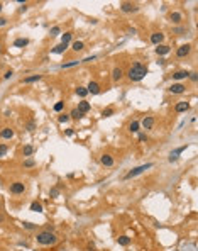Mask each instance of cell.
<instances>
[{
	"label": "cell",
	"mask_w": 198,
	"mask_h": 251,
	"mask_svg": "<svg viewBox=\"0 0 198 251\" xmlns=\"http://www.w3.org/2000/svg\"><path fill=\"white\" fill-rule=\"evenodd\" d=\"M141 126L144 127V129H152V126H154V117H144L142 119V122H141Z\"/></svg>",
	"instance_id": "30bf717a"
},
{
	"label": "cell",
	"mask_w": 198,
	"mask_h": 251,
	"mask_svg": "<svg viewBox=\"0 0 198 251\" xmlns=\"http://www.w3.org/2000/svg\"><path fill=\"white\" fill-rule=\"evenodd\" d=\"M58 121H60V122H68L69 121V115L63 114V115H60V117H58Z\"/></svg>",
	"instance_id": "8d00e7d4"
},
{
	"label": "cell",
	"mask_w": 198,
	"mask_h": 251,
	"mask_svg": "<svg viewBox=\"0 0 198 251\" xmlns=\"http://www.w3.org/2000/svg\"><path fill=\"white\" fill-rule=\"evenodd\" d=\"M66 49H68V44H63V42H61V44H58V46L53 49V53H56V54H61V53H64Z\"/></svg>",
	"instance_id": "ffe728a7"
},
{
	"label": "cell",
	"mask_w": 198,
	"mask_h": 251,
	"mask_svg": "<svg viewBox=\"0 0 198 251\" xmlns=\"http://www.w3.org/2000/svg\"><path fill=\"white\" fill-rule=\"evenodd\" d=\"M146 75H147V68H146L142 63H134V65L129 68V71H127V76H129L130 81L142 80Z\"/></svg>",
	"instance_id": "6da1fadb"
},
{
	"label": "cell",
	"mask_w": 198,
	"mask_h": 251,
	"mask_svg": "<svg viewBox=\"0 0 198 251\" xmlns=\"http://www.w3.org/2000/svg\"><path fill=\"white\" fill-rule=\"evenodd\" d=\"M41 80V75H32V76H26L24 78V83H32V81Z\"/></svg>",
	"instance_id": "484cf974"
},
{
	"label": "cell",
	"mask_w": 198,
	"mask_h": 251,
	"mask_svg": "<svg viewBox=\"0 0 198 251\" xmlns=\"http://www.w3.org/2000/svg\"><path fill=\"white\" fill-rule=\"evenodd\" d=\"M69 117H71V119H81V117H83V114H81L78 109H73L71 114H69Z\"/></svg>",
	"instance_id": "4316f807"
},
{
	"label": "cell",
	"mask_w": 198,
	"mask_h": 251,
	"mask_svg": "<svg viewBox=\"0 0 198 251\" xmlns=\"http://www.w3.org/2000/svg\"><path fill=\"white\" fill-rule=\"evenodd\" d=\"M22 153H24V156H30V154L34 153V148H32L30 144H27V146H24V149H22Z\"/></svg>",
	"instance_id": "f546056e"
},
{
	"label": "cell",
	"mask_w": 198,
	"mask_h": 251,
	"mask_svg": "<svg viewBox=\"0 0 198 251\" xmlns=\"http://www.w3.org/2000/svg\"><path fill=\"white\" fill-rule=\"evenodd\" d=\"M119 244H120V246H129V244H130V238H127V236H120V238H119Z\"/></svg>",
	"instance_id": "d4e9b609"
},
{
	"label": "cell",
	"mask_w": 198,
	"mask_h": 251,
	"mask_svg": "<svg viewBox=\"0 0 198 251\" xmlns=\"http://www.w3.org/2000/svg\"><path fill=\"white\" fill-rule=\"evenodd\" d=\"M188 109H190L188 102H178V104H176V107H174V111H176V112H186Z\"/></svg>",
	"instance_id": "7c38bea8"
},
{
	"label": "cell",
	"mask_w": 198,
	"mask_h": 251,
	"mask_svg": "<svg viewBox=\"0 0 198 251\" xmlns=\"http://www.w3.org/2000/svg\"><path fill=\"white\" fill-rule=\"evenodd\" d=\"M188 76H190V78H191L193 81H197V73H190Z\"/></svg>",
	"instance_id": "60d3db41"
},
{
	"label": "cell",
	"mask_w": 198,
	"mask_h": 251,
	"mask_svg": "<svg viewBox=\"0 0 198 251\" xmlns=\"http://www.w3.org/2000/svg\"><path fill=\"white\" fill-rule=\"evenodd\" d=\"M30 211L32 212H42V205H41L39 202H32V204H30Z\"/></svg>",
	"instance_id": "603a6c76"
},
{
	"label": "cell",
	"mask_w": 198,
	"mask_h": 251,
	"mask_svg": "<svg viewBox=\"0 0 198 251\" xmlns=\"http://www.w3.org/2000/svg\"><path fill=\"white\" fill-rule=\"evenodd\" d=\"M71 38H73V34H71V32H64V34H63V38H61V42H63V44H68L69 41H71Z\"/></svg>",
	"instance_id": "f1b7e54d"
},
{
	"label": "cell",
	"mask_w": 198,
	"mask_h": 251,
	"mask_svg": "<svg viewBox=\"0 0 198 251\" xmlns=\"http://www.w3.org/2000/svg\"><path fill=\"white\" fill-rule=\"evenodd\" d=\"M27 44H29V39H26V38H20V39L14 41V46H15V48H24V46H27Z\"/></svg>",
	"instance_id": "ac0fdd59"
},
{
	"label": "cell",
	"mask_w": 198,
	"mask_h": 251,
	"mask_svg": "<svg viewBox=\"0 0 198 251\" xmlns=\"http://www.w3.org/2000/svg\"><path fill=\"white\" fill-rule=\"evenodd\" d=\"M139 126H141V124H139L137 121H132L129 124V131H130V132H137V131H139Z\"/></svg>",
	"instance_id": "83f0119b"
},
{
	"label": "cell",
	"mask_w": 198,
	"mask_h": 251,
	"mask_svg": "<svg viewBox=\"0 0 198 251\" xmlns=\"http://www.w3.org/2000/svg\"><path fill=\"white\" fill-rule=\"evenodd\" d=\"M100 161H102L103 166H112V165H114V158H112L110 154H103V156L100 158Z\"/></svg>",
	"instance_id": "4fadbf2b"
},
{
	"label": "cell",
	"mask_w": 198,
	"mask_h": 251,
	"mask_svg": "<svg viewBox=\"0 0 198 251\" xmlns=\"http://www.w3.org/2000/svg\"><path fill=\"white\" fill-rule=\"evenodd\" d=\"M185 90H186V87L181 85V83H173V85L169 87V92H171V93H183Z\"/></svg>",
	"instance_id": "52a82bcc"
},
{
	"label": "cell",
	"mask_w": 198,
	"mask_h": 251,
	"mask_svg": "<svg viewBox=\"0 0 198 251\" xmlns=\"http://www.w3.org/2000/svg\"><path fill=\"white\" fill-rule=\"evenodd\" d=\"M112 114H114V109H105V111L102 112V115H103V117H110Z\"/></svg>",
	"instance_id": "836d02e7"
},
{
	"label": "cell",
	"mask_w": 198,
	"mask_h": 251,
	"mask_svg": "<svg viewBox=\"0 0 198 251\" xmlns=\"http://www.w3.org/2000/svg\"><path fill=\"white\" fill-rule=\"evenodd\" d=\"M163 39H164V34H163V32H152V34H151V42L156 44V46H159V44L163 42Z\"/></svg>",
	"instance_id": "8992f818"
},
{
	"label": "cell",
	"mask_w": 198,
	"mask_h": 251,
	"mask_svg": "<svg viewBox=\"0 0 198 251\" xmlns=\"http://www.w3.org/2000/svg\"><path fill=\"white\" fill-rule=\"evenodd\" d=\"M122 75H124V73H122V70H120V68H115V70L112 71V78H114L115 81H119L120 78H122Z\"/></svg>",
	"instance_id": "44dd1931"
},
{
	"label": "cell",
	"mask_w": 198,
	"mask_h": 251,
	"mask_svg": "<svg viewBox=\"0 0 198 251\" xmlns=\"http://www.w3.org/2000/svg\"><path fill=\"white\" fill-rule=\"evenodd\" d=\"M185 149H186V146H181V148H178L176 151H173V153L169 154V161H171V163H173V161H176V160H178V154H179V153H183Z\"/></svg>",
	"instance_id": "5bb4252c"
},
{
	"label": "cell",
	"mask_w": 198,
	"mask_h": 251,
	"mask_svg": "<svg viewBox=\"0 0 198 251\" xmlns=\"http://www.w3.org/2000/svg\"><path fill=\"white\" fill-rule=\"evenodd\" d=\"M36 241L39 243V244H42V246H51V244H56L58 238H56V234H54V232L42 231V232H39V234L36 236Z\"/></svg>",
	"instance_id": "7a4b0ae2"
},
{
	"label": "cell",
	"mask_w": 198,
	"mask_h": 251,
	"mask_svg": "<svg viewBox=\"0 0 198 251\" xmlns=\"http://www.w3.org/2000/svg\"><path fill=\"white\" fill-rule=\"evenodd\" d=\"M169 19L173 20L174 24H179V22H181V19H183V17H181V14H179V12H171V15H169Z\"/></svg>",
	"instance_id": "d6986e66"
},
{
	"label": "cell",
	"mask_w": 198,
	"mask_h": 251,
	"mask_svg": "<svg viewBox=\"0 0 198 251\" xmlns=\"http://www.w3.org/2000/svg\"><path fill=\"white\" fill-rule=\"evenodd\" d=\"M0 138H2V139H12V138H14V131L10 129V127H3V129L0 131Z\"/></svg>",
	"instance_id": "9c48e42d"
},
{
	"label": "cell",
	"mask_w": 198,
	"mask_h": 251,
	"mask_svg": "<svg viewBox=\"0 0 198 251\" xmlns=\"http://www.w3.org/2000/svg\"><path fill=\"white\" fill-rule=\"evenodd\" d=\"M5 153H7V146H5V144H0V158L5 156Z\"/></svg>",
	"instance_id": "d590c367"
},
{
	"label": "cell",
	"mask_w": 198,
	"mask_h": 251,
	"mask_svg": "<svg viewBox=\"0 0 198 251\" xmlns=\"http://www.w3.org/2000/svg\"><path fill=\"white\" fill-rule=\"evenodd\" d=\"M120 9H122V12H136V10H137V5H134V3H130V2H124V3L120 5Z\"/></svg>",
	"instance_id": "8fae6325"
},
{
	"label": "cell",
	"mask_w": 198,
	"mask_h": 251,
	"mask_svg": "<svg viewBox=\"0 0 198 251\" xmlns=\"http://www.w3.org/2000/svg\"><path fill=\"white\" fill-rule=\"evenodd\" d=\"M190 51H191V46L190 44H183V46H179L178 49H176V56L178 58H185V56H188Z\"/></svg>",
	"instance_id": "277c9868"
},
{
	"label": "cell",
	"mask_w": 198,
	"mask_h": 251,
	"mask_svg": "<svg viewBox=\"0 0 198 251\" xmlns=\"http://www.w3.org/2000/svg\"><path fill=\"white\" fill-rule=\"evenodd\" d=\"M63 107H64V102H58V104H54V111H56V112H61V111H63Z\"/></svg>",
	"instance_id": "1f68e13d"
},
{
	"label": "cell",
	"mask_w": 198,
	"mask_h": 251,
	"mask_svg": "<svg viewBox=\"0 0 198 251\" xmlns=\"http://www.w3.org/2000/svg\"><path fill=\"white\" fill-rule=\"evenodd\" d=\"M24 190H26V185L22 181H15V183L10 185V192L12 193H24Z\"/></svg>",
	"instance_id": "5b68a950"
},
{
	"label": "cell",
	"mask_w": 198,
	"mask_h": 251,
	"mask_svg": "<svg viewBox=\"0 0 198 251\" xmlns=\"http://www.w3.org/2000/svg\"><path fill=\"white\" fill-rule=\"evenodd\" d=\"M168 53H169V46L159 44L158 48H156V54H159V56H164V54H168Z\"/></svg>",
	"instance_id": "2e32d148"
},
{
	"label": "cell",
	"mask_w": 198,
	"mask_h": 251,
	"mask_svg": "<svg viewBox=\"0 0 198 251\" xmlns=\"http://www.w3.org/2000/svg\"><path fill=\"white\" fill-rule=\"evenodd\" d=\"M12 75H14V73H12V70H9V71H5V75H3V78H5V80H9V78H10V76H12Z\"/></svg>",
	"instance_id": "ab89813d"
},
{
	"label": "cell",
	"mask_w": 198,
	"mask_h": 251,
	"mask_svg": "<svg viewBox=\"0 0 198 251\" xmlns=\"http://www.w3.org/2000/svg\"><path fill=\"white\" fill-rule=\"evenodd\" d=\"M188 75H190L188 71L179 70V71H176V73H173V78H174V80H183V78H186Z\"/></svg>",
	"instance_id": "e0dca14e"
},
{
	"label": "cell",
	"mask_w": 198,
	"mask_h": 251,
	"mask_svg": "<svg viewBox=\"0 0 198 251\" xmlns=\"http://www.w3.org/2000/svg\"><path fill=\"white\" fill-rule=\"evenodd\" d=\"M0 12H2V3H0Z\"/></svg>",
	"instance_id": "7bdbcfd3"
},
{
	"label": "cell",
	"mask_w": 198,
	"mask_h": 251,
	"mask_svg": "<svg viewBox=\"0 0 198 251\" xmlns=\"http://www.w3.org/2000/svg\"><path fill=\"white\" fill-rule=\"evenodd\" d=\"M80 61H69V63H64V65H61V68H69V66H75V65H78Z\"/></svg>",
	"instance_id": "d6a6232c"
},
{
	"label": "cell",
	"mask_w": 198,
	"mask_h": 251,
	"mask_svg": "<svg viewBox=\"0 0 198 251\" xmlns=\"http://www.w3.org/2000/svg\"><path fill=\"white\" fill-rule=\"evenodd\" d=\"M60 32H61V29H60V27H58V26H54V27L51 29V36H58Z\"/></svg>",
	"instance_id": "e575fe53"
},
{
	"label": "cell",
	"mask_w": 198,
	"mask_h": 251,
	"mask_svg": "<svg viewBox=\"0 0 198 251\" xmlns=\"http://www.w3.org/2000/svg\"><path fill=\"white\" fill-rule=\"evenodd\" d=\"M34 165H36V161H34V160H30V158H27V160L24 161V166H26V168H32Z\"/></svg>",
	"instance_id": "4dcf8cb0"
},
{
	"label": "cell",
	"mask_w": 198,
	"mask_h": 251,
	"mask_svg": "<svg viewBox=\"0 0 198 251\" xmlns=\"http://www.w3.org/2000/svg\"><path fill=\"white\" fill-rule=\"evenodd\" d=\"M83 48H85V46H83V42H81V41H75V42H73V48H71V49L78 53V51H83Z\"/></svg>",
	"instance_id": "cb8c5ba5"
},
{
	"label": "cell",
	"mask_w": 198,
	"mask_h": 251,
	"mask_svg": "<svg viewBox=\"0 0 198 251\" xmlns=\"http://www.w3.org/2000/svg\"><path fill=\"white\" fill-rule=\"evenodd\" d=\"M5 24H7V20L3 19V17H0V27H2V26H5Z\"/></svg>",
	"instance_id": "b9f144b4"
},
{
	"label": "cell",
	"mask_w": 198,
	"mask_h": 251,
	"mask_svg": "<svg viewBox=\"0 0 198 251\" xmlns=\"http://www.w3.org/2000/svg\"><path fill=\"white\" fill-rule=\"evenodd\" d=\"M87 90H88V93H91V95H97L100 92V85L97 83V81H90L88 87H87Z\"/></svg>",
	"instance_id": "ba28073f"
},
{
	"label": "cell",
	"mask_w": 198,
	"mask_h": 251,
	"mask_svg": "<svg viewBox=\"0 0 198 251\" xmlns=\"http://www.w3.org/2000/svg\"><path fill=\"white\" fill-rule=\"evenodd\" d=\"M152 166V163H146V165H141V166H137V168H134V170H130L127 175H125V178L129 180V178H134V177H137V175H141V173H144L146 170H149Z\"/></svg>",
	"instance_id": "3957f363"
},
{
	"label": "cell",
	"mask_w": 198,
	"mask_h": 251,
	"mask_svg": "<svg viewBox=\"0 0 198 251\" xmlns=\"http://www.w3.org/2000/svg\"><path fill=\"white\" fill-rule=\"evenodd\" d=\"M24 227H26V229H34L36 226H34V224H30V222H24Z\"/></svg>",
	"instance_id": "f35d334b"
},
{
	"label": "cell",
	"mask_w": 198,
	"mask_h": 251,
	"mask_svg": "<svg viewBox=\"0 0 198 251\" xmlns=\"http://www.w3.org/2000/svg\"><path fill=\"white\" fill-rule=\"evenodd\" d=\"M0 53H2V48H0Z\"/></svg>",
	"instance_id": "ee69618b"
},
{
	"label": "cell",
	"mask_w": 198,
	"mask_h": 251,
	"mask_svg": "<svg viewBox=\"0 0 198 251\" xmlns=\"http://www.w3.org/2000/svg\"><path fill=\"white\" fill-rule=\"evenodd\" d=\"M78 111L81 112V114H87V112L90 111V104H88L87 100H81V102L78 104Z\"/></svg>",
	"instance_id": "9a60e30c"
},
{
	"label": "cell",
	"mask_w": 198,
	"mask_h": 251,
	"mask_svg": "<svg viewBox=\"0 0 198 251\" xmlns=\"http://www.w3.org/2000/svg\"><path fill=\"white\" fill-rule=\"evenodd\" d=\"M58 193H60V190L54 187V188H51V197H58Z\"/></svg>",
	"instance_id": "74e56055"
},
{
	"label": "cell",
	"mask_w": 198,
	"mask_h": 251,
	"mask_svg": "<svg viewBox=\"0 0 198 251\" xmlns=\"http://www.w3.org/2000/svg\"><path fill=\"white\" fill-rule=\"evenodd\" d=\"M76 95L81 97V99H85V97L88 95V90H87L85 87H78V88H76Z\"/></svg>",
	"instance_id": "7402d4cb"
}]
</instances>
